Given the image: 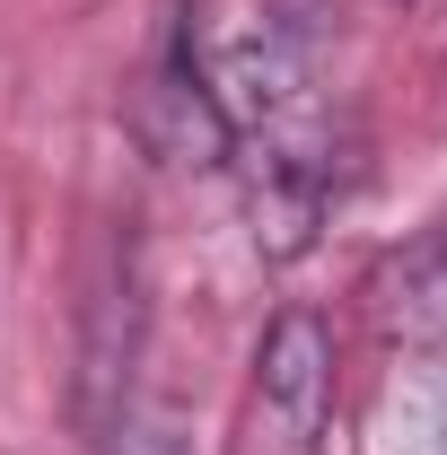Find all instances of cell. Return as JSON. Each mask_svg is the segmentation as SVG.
I'll use <instances>...</instances> for the list:
<instances>
[{"label": "cell", "instance_id": "3", "mask_svg": "<svg viewBox=\"0 0 447 455\" xmlns=\"http://www.w3.org/2000/svg\"><path fill=\"white\" fill-rule=\"evenodd\" d=\"M378 438H394L403 455H447V359H439V368H403V386L386 395Z\"/></svg>", "mask_w": 447, "mask_h": 455}, {"label": "cell", "instance_id": "1", "mask_svg": "<svg viewBox=\"0 0 447 455\" xmlns=\"http://www.w3.org/2000/svg\"><path fill=\"white\" fill-rule=\"evenodd\" d=\"M141 140L167 158V167H228L237 158V123H228V97L202 79V61L184 53V36H175L158 70H150V88H141Z\"/></svg>", "mask_w": 447, "mask_h": 455}, {"label": "cell", "instance_id": "2", "mask_svg": "<svg viewBox=\"0 0 447 455\" xmlns=\"http://www.w3.org/2000/svg\"><path fill=\"white\" fill-rule=\"evenodd\" d=\"M255 386H264L280 429L298 447H316L325 420H334V333H325V315H307V307L272 315V333L255 350Z\"/></svg>", "mask_w": 447, "mask_h": 455}, {"label": "cell", "instance_id": "5", "mask_svg": "<svg viewBox=\"0 0 447 455\" xmlns=\"http://www.w3.org/2000/svg\"><path fill=\"white\" fill-rule=\"evenodd\" d=\"M97 455H175V429H167V420H150V411H123Z\"/></svg>", "mask_w": 447, "mask_h": 455}, {"label": "cell", "instance_id": "4", "mask_svg": "<svg viewBox=\"0 0 447 455\" xmlns=\"http://www.w3.org/2000/svg\"><path fill=\"white\" fill-rule=\"evenodd\" d=\"M394 315L412 333H447V236H430L403 272H394Z\"/></svg>", "mask_w": 447, "mask_h": 455}]
</instances>
